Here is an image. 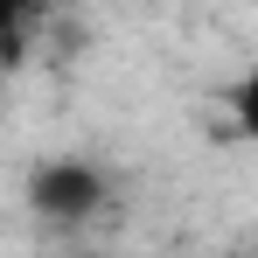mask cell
<instances>
[{
	"label": "cell",
	"mask_w": 258,
	"mask_h": 258,
	"mask_svg": "<svg viewBox=\"0 0 258 258\" xmlns=\"http://www.w3.org/2000/svg\"><path fill=\"white\" fill-rule=\"evenodd\" d=\"M28 203L49 223H91V216L112 203V188H105V174L91 168V161H49V168L28 174Z\"/></svg>",
	"instance_id": "6da1fadb"
},
{
	"label": "cell",
	"mask_w": 258,
	"mask_h": 258,
	"mask_svg": "<svg viewBox=\"0 0 258 258\" xmlns=\"http://www.w3.org/2000/svg\"><path fill=\"white\" fill-rule=\"evenodd\" d=\"M230 126H237V133L258 147V63L237 77V84H230Z\"/></svg>",
	"instance_id": "7a4b0ae2"
}]
</instances>
